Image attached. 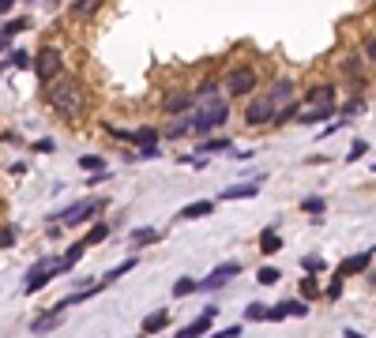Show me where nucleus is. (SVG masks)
Listing matches in <instances>:
<instances>
[{
  "label": "nucleus",
  "mask_w": 376,
  "mask_h": 338,
  "mask_svg": "<svg viewBox=\"0 0 376 338\" xmlns=\"http://www.w3.org/2000/svg\"><path fill=\"white\" fill-rule=\"evenodd\" d=\"M0 68H4V64H0Z\"/></svg>",
  "instance_id": "47"
},
{
  "label": "nucleus",
  "mask_w": 376,
  "mask_h": 338,
  "mask_svg": "<svg viewBox=\"0 0 376 338\" xmlns=\"http://www.w3.org/2000/svg\"><path fill=\"white\" fill-rule=\"evenodd\" d=\"M365 154H369V143H365V140H354V147H350V154H346V158L357 162V158H365Z\"/></svg>",
  "instance_id": "35"
},
{
  "label": "nucleus",
  "mask_w": 376,
  "mask_h": 338,
  "mask_svg": "<svg viewBox=\"0 0 376 338\" xmlns=\"http://www.w3.org/2000/svg\"><path fill=\"white\" fill-rule=\"evenodd\" d=\"M234 275H241V263H237V260H226V263H218V267L211 271L204 282H196V289H222L226 282H234Z\"/></svg>",
  "instance_id": "7"
},
{
  "label": "nucleus",
  "mask_w": 376,
  "mask_h": 338,
  "mask_svg": "<svg viewBox=\"0 0 376 338\" xmlns=\"http://www.w3.org/2000/svg\"><path fill=\"white\" fill-rule=\"evenodd\" d=\"M271 102H275V109H279L282 102H290V98H293V79H279V83H275L271 87Z\"/></svg>",
  "instance_id": "19"
},
{
  "label": "nucleus",
  "mask_w": 376,
  "mask_h": 338,
  "mask_svg": "<svg viewBox=\"0 0 376 338\" xmlns=\"http://www.w3.org/2000/svg\"><path fill=\"white\" fill-rule=\"evenodd\" d=\"M106 199H79V203H72V207H64V211L57 214L64 226H79V222H87L90 214H98V211H106Z\"/></svg>",
  "instance_id": "6"
},
{
  "label": "nucleus",
  "mask_w": 376,
  "mask_h": 338,
  "mask_svg": "<svg viewBox=\"0 0 376 338\" xmlns=\"http://www.w3.org/2000/svg\"><path fill=\"white\" fill-rule=\"evenodd\" d=\"M188 132H192V124H188V117H185V121H181V124H173L166 135H173V140H181V135H188Z\"/></svg>",
  "instance_id": "38"
},
{
  "label": "nucleus",
  "mask_w": 376,
  "mask_h": 338,
  "mask_svg": "<svg viewBox=\"0 0 376 338\" xmlns=\"http://www.w3.org/2000/svg\"><path fill=\"white\" fill-rule=\"evenodd\" d=\"M324 297H327V301H338V297H343V278H338V275L332 278V286L324 289Z\"/></svg>",
  "instance_id": "36"
},
{
  "label": "nucleus",
  "mask_w": 376,
  "mask_h": 338,
  "mask_svg": "<svg viewBox=\"0 0 376 338\" xmlns=\"http://www.w3.org/2000/svg\"><path fill=\"white\" fill-rule=\"evenodd\" d=\"M279 278H282V271H279V267H271V263H268V267H260V271H256V282H260V286H275Z\"/></svg>",
  "instance_id": "24"
},
{
  "label": "nucleus",
  "mask_w": 376,
  "mask_h": 338,
  "mask_svg": "<svg viewBox=\"0 0 376 338\" xmlns=\"http://www.w3.org/2000/svg\"><path fill=\"white\" fill-rule=\"evenodd\" d=\"M53 278H57V260H53V255H45V260H38L31 267V275H26L23 289H26V294H38V289H45Z\"/></svg>",
  "instance_id": "5"
},
{
  "label": "nucleus",
  "mask_w": 376,
  "mask_h": 338,
  "mask_svg": "<svg viewBox=\"0 0 376 338\" xmlns=\"http://www.w3.org/2000/svg\"><path fill=\"white\" fill-rule=\"evenodd\" d=\"M252 196H260V180H245V185H234V188H226L218 199H252Z\"/></svg>",
  "instance_id": "17"
},
{
  "label": "nucleus",
  "mask_w": 376,
  "mask_h": 338,
  "mask_svg": "<svg viewBox=\"0 0 376 338\" xmlns=\"http://www.w3.org/2000/svg\"><path fill=\"white\" fill-rule=\"evenodd\" d=\"M106 237H109V226H106V222H98L95 230H90V233L83 237V244H87V248H90V244H102Z\"/></svg>",
  "instance_id": "27"
},
{
  "label": "nucleus",
  "mask_w": 376,
  "mask_h": 338,
  "mask_svg": "<svg viewBox=\"0 0 376 338\" xmlns=\"http://www.w3.org/2000/svg\"><path fill=\"white\" fill-rule=\"evenodd\" d=\"M34 151H38V154H49V151H53V140H38V143H34Z\"/></svg>",
  "instance_id": "44"
},
{
  "label": "nucleus",
  "mask_w": 376,
  "mask_h": 338,
  "mask_svg": "<svg viewBox=\"0 0 376 338\" xmlns=\"http://www.w3.org/2000/svg\"><path fill=\"white\" fill-rule=\"evenodd\" d=\"M79 169H87V173H95V169H106V162L98 158V154H83L79 158Z\"/></svg>",
  "instance_id": "33"
},
{
  "label": "nucleus",
  "mask_w": 376,
  "mask_h": 338,
  "mask_svg": "<svg viewBox=\"0 0 376 338\" xmlns=\"http://www.w3.org/2000/svg\"><path fill=\"white\" fill-rule=\"evenodd\" d=\"M369 263H373V248H365V252H354V255H346V260L338 263V271H335V275H338V278L361 275V271H369Z\"/></svg>",
  "instance_id": "9"
},
{
  "label": "nucleus",
  "mask_w": 376,
  "mask_h": 338,
  "mask_svg": "<svg viewBox=\"0 0 376 338\" xmlns=\"http://www.w3.org/2000/svg\"><path fill=\"white\" fill-rule=\"evenodd\" d=\"M132 267H136V260H124L121 267L106 271V282H102V286H109V282H117V278H124V275H128V271H132Z\"/></svg>",
  "instance_id": "30"
},
{
  "label": "nucleus",
  "mask_w": 376,
  "mask_h": 338,
  "mask_svg": "<svg viewBox=\"0 0 376 338\" xmlns=\"http://www.w3.org/2000/svg\"><path fill=\"white\" fill-rule=\"evenodd\" d=\"M15 4H19V0H0V15H8V12H12Z\"/></svg>",
  "instance_id": "45"
},
{
  "label": "nucleus",
  "mask_w": 376,
  "mask_h": 338,
  "mask_svg": "<svg viewBox=\"0 0 376 338\" xmlns=\"http://www.w3.org/2000/svg\"><path fill=\"white\" fill-rule=\"evenodd\" d=\"M222 90L226 98H241V94H252L256 90V71L252 68H230L226 71V79H222Z\"/></svg>",
  "instance_id": "4"
},
{
  "label": "nucleus",
  "mask_w": 376,
  "mask_h": 338,
  "mask_svg": "<svg viewBox=\"0 0 376 338\" xmlns=\"http://www.w3.org/2000/svg\"><path fill=\"white\" fill-rule=\"evenodd\" d=\"M87 255V244L79 241V244H72L68 252H64V260H57V275H72V271H76V263L83 260Z\"/></svg>",
  "instance_id": "15"
},
{
  "label": "nucleus",
  "mask_w": 376,
  "mask_h": 338,
  "mask_svg": "<svg viewBox=\"0 0 376 338\" xmlns=\"http://www.w3.org/2000/svg\"><path fill=\"white\" fill-rule=\"evenodd\" d=\"M279 248H282V237L275 233V230H263V233H260V252H263V255H275Z\"/></svg>",
  "instance_id": "22"
},
{
  "label": "nucleus",
  "mask_w": 376,
  "mask_h": 338,
  "mask_svg": "<svg viewBox=\"0 0 376 338\" xmlns=\"http://www.w3.org/2000/svg\"><path fill=\"white\" fill-rule=\"evenodd\" d=\"M226 117H230V105H226L222 94H215V98H207V102H204L199 113L188 117V124H192V132H196V135H207V132H215Z\"/></svg>",
  "instance_id": "2"
},
{
  "label": "nucleus",
  "mask_w": 376,
  "mask_h": 338,
  "mask_svg": "<svg viewBox=\"0 0 376 338\" xmlns=\"http://www.w3.org/2000/svg\"><path fill=\"white\" fill-rule=\"evenodd\" d=\"M45 90H49V105L57 109L64 121H76V117L83 113V83H79V79H72V76L60 71L57 79L45 83Z\"/></svg>",
  "instance_id": "1"
},
{
  "label": "nucleus",
  "mask_w": 376,
  "mask_h": 338,
  "mask_svg": "<svg viewBox=\"0 0 376 338\" xmlns=\"http://www.w3.org/2000/svg\"><path fill=\"white\" fill-rule=\"evenodd\" d=\"M234 143L230 140H204L199 143V154H218V151H230Z\"/></svg>",
  "instance_id": "26"
},
{
  "label": "nucleus",
  "mask_w": 376,
  "mask_h": 338,
  "mask_svg": "<svg viewBox=\"0 0 376 338\" xmlns=\"http://www.w3.org/2000/svg\"><path fill=\"white\" fill-rule=\"evenodd\" d=\"M215 94H218V83H215V79H204V83L196 87V94H192V98H196V102H207V98H215Z\"/></svg>",
  "instance_id": "25"
},
{
  "label": "nucleus",
  "mask_w": 376,
  "mask_h": 338,
  "mask_svg": "<svg viewBox=\"0 0 376 338\" xmlns=\"http://www.w3.org/2000/svg\"><path fill=\"white\" fill-rule=\"evenodd\" d=\"M60 319H64V308L42 312L38 319H31V335H49V331H57V327H60Z\"/></svg>",
  "instance_id": "13"
},
{
  "label": "nucleus",
  "mask_w": 376,
  "mask_h": 338,
  "mask_svg": "<svg viewBox=\"0 0 376 338\" xmlns=\"http://www.w3.org/2000/svg\"><path fill=\"white\" fill-rule=\"evenodd\" d=\"M215 319H218V308H215V305H207V308H204V316H196L192 323L181 327V338H199V335H207Z\"/></svg>",
  "instance_id": "11"
},
{
  "label": "nucleus",
  "mask_w": 376,
  "mask_h": 338,
  "mask_svg": "<svg viewBox=\"0 0 376 338\" xmlns=\"http://www.w3.org/2000/svg\"><path fill=\"white\" fill-rule=\"evenodd\" d=\"M98 4H102V0H76L72 15H76V19H87V15H95V12H98Z\"/></svg>",
  "instance_id": "23"
},
{
  "label": "nucleus",
  "mask_w": 376,
  "mask_h": 338,
  "mask_svg": "<svg viewBox=\"0 0 376 338\" xmlns=\"http://www.w3.org/2000/svg\"><path fill=\"white\" fill-rule=\"evenodd\" d=\"M15 226H0V248H15Z\"/></svg>",
  "instance_id": "34"
},
{
  "label": "nucleus",
  "mask_w": 376,
  "mask_h": 338,
  "mask_svg": "<svg viewBox=\"0 0 376 338\" xmlns=\"http://www.w3.org/2000/svg\"><path fill=\"white\" fill-rule=\"evenodd\" d=\"M357 68H361V60H357V57H346V64H343V71H346V76H357Z\"/></svg>",
  "instance_id": "43"
},
{
  "label": "nucleus",
  "mask_w": 376,
  "mask_h": 338,
  "mask_svg": "<svg viewBox=\"0 0 376 338\" xmlns=\"http://www.w3.org/2000/svg\"><path fill=\"white\" fill-rule=\"evenodd\" d=\"M346 117H357V113H365V102L361 98H354V102H346V109H343Z\"/></svg>",
  "instance_id": "42"
},
{
  "label": "nucleus",
  "mask_w": 376,
  "mask_h": 338,
  "mask_svg": "<svg viewBox=\"0 0 376 338\" xmlns=\"http://www.w3.org/2000/svg\"><path fill=\"white\" fill-rule=\"evenodd\" d=\"M324 207H327V199H324V196H309V199H301V211H305V214H320Z\"/></svg>",
  "instance_id": "28"
},
{
  "label": "nucleus",
  "mask_w": 376,
  "mask_h": 338,
  "mask_svg": "<svg viewBox=\"0 0 376 338\" xmlns=\"http://www.w3.org/2000/svg\"><path fill=\"white\" fill-rule=\"evenodd\" d=\"M301 267H305L309 275H316V271H324V260H320V255H309V260L301 263Z\"/></svg>",
  "instance_id": "39"
},
{
  "label": "nucleus",
  "mask_w": 376,
  "mask_h": 338,
  "mask_svg": "<svg viewBox=\"0 0 376 338\" xmlns=\"http://www.w3.org/2000/svg\"><path fill=\"white\" fill-rule=\"evenodd\" d=\"M290 316H309V305L305 301H282L279 308L263 312V323H279V319H290Z\"/></svg>",
  "instance_id": "10"
},
{
  "label": "nucleus",
  "mask_w": 376,
  "mask_h": 338,
  "mask_svg": "<svg viewBox=\"0 0 376 338\" xmlns=\"http://www.w3.org/2000/svg\"><path fill=\"white\" fill-rule=\"evenodd\" d=\"M275 121V102L268 94L263 98H252L249 105H245V124H252V128H260V124H271Z\"/></svg>",
  "instance_id": "8"
},
{
  "label": "nucleus",
  "mask_w": 376,
  "mask_h": 338,
  "mask_svg": "<svg viewBox=\"0 0 376 338\" xmlns=\"http://www.w3.org/2000/svg\"><path fill=\"white\" fill-rule=\"evenodd\" d=\"M263 312H268V308H263L260 301H252V305L245 308V319H249V323H263Z\"/></svg>",
  "instance_id": "32"
},
{
  "label": "nucleus",
  "mask_w": 376,
  "mask_h": 338,
  "mask_svg": "<svg viewBox=\"0 0 376 338\" xmlns=\"http://www.w3.org/2000/svg\"><path fill=\"white\" fill-rule=\"evenodd\" d=\"M305 102L309 105H327V102H335V87H313L305 94Z\"/></svg>",
  "instance_id": "21"
},
{
  "label": "nucleus",
  "mask_w": 376,
  "mask_h": 338,
  "mask_svg": "<svg viewBox=\"0 0 376 338\" xmlns=\"http://www.w3.org/2000/svg\"><path fill=\"white\" fill-rule=\"evenodd\" d=\"M245 335V327L241 323H234V327H222V331H218L215 338H241Z\"/></svg>",
  "instance_id": "40"
},
{
  "label": "nucleus",
  "mask_w": 376,
  "mask_h": 338,
  "mask_svg": "<svg viewBox=\"0 0 376 338\" xmlns=\"http://www.w3.org/2000/svg\"><path fill=\"white\" fill-rule=\"evenodd\" d=\"M8 64H12V68H31V57H26L23 49H15L12 57H8Z\"/></svg>",
  "instance_id": "37"
},
{
  "label": "nucleus",
  "mask_w": 376,
  "mask_h": 338,
  "mask_svg": "<svg viewBox=\"0 0 376 338\" xmlns=\"http://www.w3.org/2000/svg\"><path fill=\"white\" fill-rule=\"evenodd\" d=\"M19 31H26V19H12V23H8L0 34H8V38H12V34H19Z\"/></svg>",
  "instance_id": "41"
},
{
  "label": "nucleus",
  "mask_w": 376,
  "mask_h": 338,
  "mask_svg": "<svg viewBox=\"0 0 376 338\" xmlns=\"http://www.w3.org/2000/svg\"><path fill=\"white\" fill-rule=\"evenodd\" d=\"M301 297H305V301H316V297H320V286H316V278H313V275L301 278Z\"/></svg>",
  "instance_id": "29"
},
{
  "label": "nucleus",
  "mask_w": 376,
  "mask_h": 338,
  "mask_svg": "<svg viewBox=\"0 0 376 338\" xmlns=\"http://www.w3.org/2000/svg\"><path fill=\"white\" fill-rule=\"evenodd\" d=\"M170 327V316L166 312H151L143 319V335H158V331H166Z\"/></svg>",
  "instance_id": "20"
},
{
  "label": "nucleus",
  "mask_w": 376,
  "mask_h": 338,
  "mask_svg": "<svg viewBox=\"0 0 376 338\" xmlns=\"http://www.w3.org/2000/svg\"><path fill=\"white\" fill-rule=\"evenodd\" d=\"M128 241H132V248H147V244L158 241V230H154V226H140V230H132Z\"/></svg>",
  "instance_id": "18"
},
{
  "label": "nucleus",
  "mask_w": 376,
  "mask_h": 338,
  "mask_svg": "<svg viewBox=\"0 0 376 338\" xmlns=\"http://www.w3.org/2000/svg\"><path fill=\"white\" fill-rule=\"evenodd\" d=\"M192 105H196V98H192L188 90H170V94H166V102H162V109H166L170 117H177V113H188Z\"/></svg>",
  "instance_id": "12"
},
{
  "label": "nucleus",
  "mask_w": 376,
  "mask_h": 338,
  "mask_svg": "<svg viewBox=\"0 0 376 338\" xmlns=\"http://www.w3.org/2000/svg\"><path fill=\"white\" fill-rule=\"evenodd\" d=\"M207 214H215V199H196V203H188V207H181V222H196V218H207Z\"/></svg>",
  "instance_id": "14"
},
{
  "label": "nucleus",
  "mask_w": 376,
  "mask_h": 338,
  "mask_svg": "<svg viewBox=\"0 0 376 338\" xmlns=\"http://www.w3.org/2000/svg\"><path fill=\"white\" fill-rule=\"evenodd\" d=\"M34 76H38V83L45 87L49 79H57L60 71H64V57H60V49L57 45H45V49H38V57H34Z\"/></svg>",
  "instance_id": "3"
},
{
  "label": "nucleus",
  "mask_w": 376,
  "mask_h": 338,
  "mask_svg": "<svg viewBox=\"0 0 376 338\" xmlns=\"http://www.w3.org/2000/svg\"><path fill=\"white\" fill-rule=\"evenodd\" d=\"M196 294V278H177L173 282V297H188Z\"/></svg>",
  "instance_id": "31"
},
{
  "label": "nucleus",
  "mask_w": 376,
  "mask_h": 338,
  "mask_svg": "<svg viewBox=\"0 0 376 338\" xmlns=\"http://www.w3.org/2000/svg\"><path fill=\"white\" fill-rule=\"evenodd\" d=\"M373 49H376V38L369 34V38H365V57H369V60H373Z\"/></svg>",
  "instance_id": "46"
},
{
  "label": "nucleus",
  "mask_w": 376,
  "mask_h": 338,
  "mask_svg": "<svg viewBox=\"0 0 376 338\" xmlns=\"http://www.w3.org/2000/svg\"><path fill=\"white\" fill-rule=\"evenodd\" d=\"M293 117H297V121H301V124H316V121H332V117H335V102H327V105H313V109H305V113H301V109H297V113H293Z\"/></svg>",
  "instance_id": "16"
}]
</instances>
